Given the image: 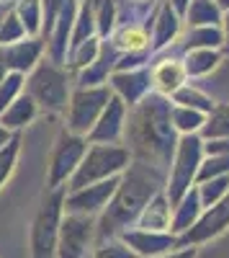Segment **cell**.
Returning <instances> with one entry per match:
<instances>
[{"label": "cell", "mask_w": 229, "mask_h": 258, "mask_svg": "<svg viewBox=\"0 0 229 258\" xmlns=\"http://www.w3.org/2000/svg\"><path fill=\"white\" fill-rule=\"evenodd\" d=\"M26 93L34 98L39 109L49 114H65L70 103V70L62 68L59 62L52 59H39L34 70L29 73Z\"/></svg>", "instance_id": "cell-3"}, {"label": "cell", "mask_w": 229, "mask_h": 258, "mask_svg": "<svg viewBox=\"0 0 229 258\" xmlns=\"http://www.w3.org/2000/svg\"><path fill=\"white\" fill-rule=\"evenodd\" d=\"M95 29L100 36H108L116 29V0H100L95 8Z\"/></svg>", "instance_id": "cell-36"}, {"label": "cell", "mask_w": 229, "mask_h": 258, "mask_svg": "<svg viewBox=\"0 0 229 258\" xmlns=\"http://www.w3.org/2000/svg\"><path fill=\"white\" fill-rule=\"evenodd\" d=\"M111 34H113L111 44L119 52H127V54L150 52V29L147 26H142V24H121Z\"/></svg>", "instance_id": "cell-21"}, {"label": "cell", "mask_w": 229, "mask_h": 258, "mask_svg": "<svg viewBox=\"0 0 229 258\" xmlns=\"http://www.w3.org/2000/svg\"><path fill=\"white\" fill-rule=\"evenodd\" d=\"M203 153L206 155H229V137L224 140H209L203 145Z\"/></svg>", "instance_id": "cell-38"}, {"label": "cell", "mask_w": 229, "mask_h": 258, "mask_svg": "<svg viewBox=\"0 0 229 258\" xmlns=\"http://www.w3.org/2000/svg\"><path fill=\"white\" fill-rule=\"evenodd\" d=\"M26 39V29L21 24V18L16 16V11L11 8L3 18V24H0V47H8L13 41H21Z\"/></svg>", "instance_id": "cell-35"}, {"label": "cell", "mask_w": 229, "mask_h": 258, "mask_svg": "<svg viewBox=\"0 0 229 258\" xmlns=\"http://www.w3.org/2000/svg\"><path fill=\"white\" fill-rule=\"evenodd\" d=\"M18 155H21V135L16 132L3 147H0V191L8 183V178L13 176L16 170V163H18Z\"/></svg>", "instance_id": "cell-30"}, {"label": "cell", "mask_w": 229, "mask_h": 258, "mask_svg": "<svg viewBox=\"0 0 229 258\" xmlns=\"http://www.w3.org/2000/svg\"><path fill=\"white\" fill-rule=\"evenodd\" d=\"M157 258H198V248L196 245H185V248H175V250H168Z\"/></svg>", "instance_id": "cell-39"}, {"label": "cell", "mask_w": 229, "mask_h": 258, "mask_svg": "<svg viewBox=\"0 0 229 258\" xmlns=\"http://www.w3.org/2000/svg\"><path fill=\"white\" fill-rule=\"evenodd\" d=\"M201 135L206 140H224V137H229V103H216L214 109L206 114Z\"/></svg>", "instance_id": "cell-27"}, {"label": "cell", "mask_w": 229, "mask_h": 258, "mask_svg": "<svg viewBox=\"0 0 229 258\" xmlns=\"http://www.w3.org/2000/svg\"><path fill=\"white\" fill-rule=\"evenodd\" d=\"M36 114H39V106L34 103V98L29 96V93H21L8 109L0 114V124H3L8 132H18V129H24L26 124H31L34 119H36Z\"/></svg>", "instance_id": "cell-22"}, {"label": "cell", "mask_w": 229, "mask_h": 258, "mask_svg": "<svg viewBox=\"0 0 229 258\" xmlns=\"http://www.w3.org/2000/svg\"><path fill=\"white\" fill-rule=\"evenodd\" d=\"M226 230H229V191L216 204L206 207L201 212V217L196 220L193 227H188L183 235H178V248H185V245L198 248L201 243H209V240L219 238Z\"/></svg>", "instance_id": "cell-10"}, {"label": "cell", "mask_w": 229, "mask_h": 258, "mask_svg": "<svg viewBox=\"0 0 229 258\" xmlns=\"http://www.w3.org/2000/svg\"><path fill=\"white\" fill-rule=\"evenodd\" d=\"M201 160H203L201 137L198 135H180V140L175 145L173 163H170L168 181H165V197H168L170 207H175L185 197V191L193 186Z\"/></svg>", "instance_id": "cell-6"}, {"label": "cell", "mask_w": 229, "mask_h": 258, "mask_svg": "<svg viewBox=\"0 0 229 258\" xmlns=\"http://www.w3.org/2000/svg\"><path fill=\"white\" fill-rule=\"evenodd\" d=\"M11 137H13V135H11V132H8V129H6V126H3V124H0V147H3V145H6V142H8V140H11Z\"/></svg>", "instance_id": "cell-42"}, {"label": "cell", "mask_w": 229, "mask_h": 258, "mask_svg": "<svg viewBox=\"0 0 229 258\" xmlns=\"http://www.w3.org/2000/svg\"><path fill=\"white\" fill-rule=\"evenodd\" d=\"M6 73H8V70H6V62H3V49H0V80L6 78Z\"/></svg>", "instance_id": "cell-45"}, {"label": "cell", "mask_w": 229, "mask_h": 258, "mask_svg": "<svg viewBox=\"0 0 229 258\" xmlns=\"http://www.w3.org/2000/svg\"><path fill=\"white\" fill-rule=\"evenodd\" d=\"M170 121L175 126V132H180V135H196V132H201V126L206 121V114L203 111H196V109H188V106L173 103Z\"/></svg>", "instance_id": "cell-26"}, {"label": "cell", "mask_w": 229, "mask_h": 258, "mask_svg": "<svg viewBox=\"0 0 229 258\" xmlns=\"http://www.w3.org/2000/svg\"><path fill=\"white\" fill-rule=\"evenodd\" d=\"M224 173H229V155H209L206 160H201L193 186L209 181V178H216V176H224Z\"/></svg>", "instance_id": "cell-34"}, {"label": "cell", "mask_w": 229, "mask_h": 258, "mask_svg": "<svg viewBox=\"0 0 229 258\" xmlns=\"http://www.w3.org/2000/svg\"><path fill=\"white\" fill-rule=\"evenodd\" d=\"M121 176H111V178H103L95 181L90 186H82L75 191L65 194V212H77V214H90V217H98L103 212V207L108 204V199L113 197V191L119 186Z\"/></svg>", "instance_id": "cell-11"}, {"label": "cell", "mask_w": 229, "mask_h": 258, "mask_svg": "<svg viewBox=\"0 0 229 258\" xmlns=\"http://www.w3.org/2000/svg\"><path fill=\"white\" fill-rule=\"evenodd\" d=\"M88 150V140L82 135H72L70 129H59V135L52 145L49 155V173H47V188H59L67 186L70 176L77 170L82 155Z\"/></svg>", "instance_id": "cell-7"}, {"label": "cell", "mask_w": 229, "mask_h": 258, "mask_svg": "<svg viewBox=\"0 0 229 258\" xmlns=\"http://www.w3.org/2000/svg\"><path fill=\"white\" fill-rule=\"evenodd\" d=\"M93 243H95V217L77 212L62 214L54 258H88Z\"/></svg>", "instance_id": "cell-9"}, {"label": "cell", "mask_w": 229, "mask_h": 258, "mask_svg": "<svg viewBox=\"0 0 229 258\" xmlns=\"http://www.w3.org/2000/svg\"><path fill=\"white\" fill-rule=\"evenodd\" d=\"M173 103L168 96L147 93L142 96L129 111V119L124 121V140L127 150L132 153V160H142L147 165H155L160 170H168L175 155V126L170 121Z\"/></svg>", "instance_id": "cell-1"}, {"label": "cell", "mask_w": 229, "mask_h": 258, "mask_svg": "<svg viewBox=\"0 0 229 258\" xmlns=\"http://www.w3.org/2000/svg\"><path fill=\"white\" fill-rule=\"evenodd\" d=\"M150 78H152V88L155 93L160 96H173L180 85L185 83V68H183V62L178 57H165L160 59L155 68L150 70Z\"/></svg>", "instance_id": "cell-18"}, {"label": "cell", "mask_w": 229, "mask_h": 258, "mask_svg": "<svg viewBox=\"0 0 229 258\" xmlns=\"http://www.w3.org/2000/svg\"><path fill=\"white\" fill-rule=\"evenodd\" d=\"M98 49H100V39L98 36H90V39H85V41H80L77 47H72L70 49V70H82V68H88V64L98 57Z\"/></svg>", "instance_id": "cell-31"}, {"label": "cell", "mask_w": 229, "mask_h": 258, "mask_svg": "<svg viewBox=\"0 0 229 258\" xmlns=\"http://www.w3.org/2000/svg\"><path fill=\"white\" fill-rule=\"evenodd\" d=\"M188 26H219L221 24V8L216 0H191L185 11Z\"/></svg>", "instance_id": "cell-23"}, {"label": "cell", "mask_w": 229, "mask_h": 258, "mask_svg": "<svg viewBox=\"0 0 229 258\" xmlns=\"http://www.w3.org/2000/svg\"><path fill=\"white\" fill-rule=\"evenodd\" d=\"M196 188H198L201 204H203V209H206V207L216 204L224 194L229 191V173L216 176V178H209V181H203V183H196Z\"/></svg>", "instance_id": "cell-32"}, {"label": "cell", "mask_w": 229, "mask_h": 258, "mask_svg": "<svg viewBox=\"0 0 229 258\" xmlns=\"http://www.w3.org/2000/svg\"><path fill=\"white\" fill-rule=\"evenodd\" d=\"M219 62H221V57L216 49H188V54L183 59V68H185L188 78H203L211 70H216Z\"/></svg>", "instance_id": "cell-24"}, {"label": "cell", "mask_w": 229, "mask_h": 258, "mask_svg": "<svg viewBox=\"0 0 229 258\" xmlns=\"http://www.w3.org/2000/svg\"><path fill=\"white\" fill-rule=\"evenodd\" d=\"M150 85H152V78H150V68H142V70H121V73H113L111 75V88L116 91V96L127 103V106H134L142 96L150 93Z\"/></svg>", "instance_id": "cell-15"}, {"label": "cell", "mask_w": 229, "mask_h": 258, "mask_svg": "<svg viewBox=\"0 0 229 258\" xmlns=\"http://www.w3.org/2000/svg\"><path fill=\"white\" fill-rule=\"evenodd\" d=\"M132 163V153L121 145H93L85 150L77 170L67 181V191L90 186L95 181L111 178V176H121L127 165Z\"/></svg>", "instance_id": "cell-5"}, {"label": "cell", "mask_w": 229, "mask_h": 258, "mask_svg": "<svg viewBox=\"0 0 229 258\" xmlns=\"http://www.w3.org/2000/svg\"><path fill=\"white\" fill-rule=\"evenodd\" d=\"M224 24V44H229V11H226V18H221Z\"/></svg>", "instance_id": "cell-43"}, {"label": "cell", "mask_w": 229, "mask_h": 258, "mask_svg": "<svg viewBox=\"0 0 229 258\" xmlns=\"http://www.w3.org/2000/svg\"><path fill=\"white\" fill-rule=\"evenodd\" d=\"M168 3L173 6V11L178 16H185V11H188V0H168Z\"/></svg>", "instance_id": "cell-40"}, {"label": "cell", "mask_w": 229, "mask_h": 258, "mask_svg": "<svg viewBox=\"0 0 229 258\" xmlns=\"http://www.w3.org/2000/svg\"><path fill=\"white\" fill-rule=\"evenodd\" d=\"M90 258H137V255L116 238V240H106V243L95 245V250H93Z\"/></svg>", "instance_id": "cell-37"}, {"label": "cell", "mask_w": 229, "mask_h": 258, "mask_svg": "<svg viewBox=\"0 0 229 258\" xmlns=\"http://www.w3.org/2000/svg\"><path fill=\"white\" fill-rule=\"evenodd\" d=\"M124 121H127V103L113 93L108 98V103L103 106V111L95 119L93 129L85 135V140L90 145H119V140L124 135Z\"/></svg>", "instance_id": "cell-13"}, {"label": "cell", "mask_w": 229, "mask_h": 258, "mask_svg": "<svg viewBox=\"0 0 229 258\" xmlns=\"http://www.w3.org/2000/svg\"><path fill=\"white\" fill-rule=\"evenodd\" d=\"M119 49L113 44H100L98 49V57L88 64V68H82L77 73V85L80 88H93V85H106L108 83V73H113L116 62H119Z\"/></svg>", "instance_id": "cell-16"}, {"label": "cell", "mask_w": 229, "mask_h": 258, "mask_svg": "<svg viewBox=\"0 0 229 258\" xmlns=\"http://www.w3.org/2000/svg\"><path fill=\"white\" fill-rule=\"evenodd\" d=\"M173 103L178 106H188V109H196V111H203V114H209L214 109V98H209L203 91L198 88H191V85H180V88L173 93Z\"/></svg>", "instance_id": "cell-29"}, {"label": "cell", "mask_w": 229, "mask_h": 258, "mask_svg": "<svg viewBox=\"0 0 229 258\" xmlns=\"http://www.w3.org/2000/svg\"><path fill=\"white\" fill-rule=\"evenodd\" d=\"M24 93V75L21 73H6V78L0 80V114Z\"/></svg>", "instance_id": "cell-33"}, {"label": "cell", "mask_w": 229, "mask_h": 258, "mask_svg": "<svg viewBox=\"0 0 229 258\" xmlns=\"http://www.w3.org/2000/svg\"><path fill=\"white\" fill-rule=\"evenodd\" d=\"M219 8L221 11H229V0H219Z\"/></svg>", "instance_id": "cell-46"}, {"label": "cell", "mask_w": 229, "mask_h": 258, "mask_svg": "<svg viewBox=\"0 0 229 258\" xmlns=\"http://www.w3.org/2000/svg\"><path fill=\"white\" fill-rule=\"evenodd\" d=\"M3 49V62H6V70L8 73H31L34 64L41 59L47 44L41 36H26L21 41H13L8 47H0Z\"/></svg>", "instance_id": "cell-14"}, {"label": "cell", "mask_w": 229, "mask_h": 258, "mask_svg": "<svg viewBox=\"0 0 229 258\" xmlns=\"http://www.w3.org/2000/svg\"><path fill=\"white\" fill-rule=\"evenodd\" d=\"M13 11L21 18V24H24L26 36L41 34V0H16Z\"/></svg>", "instance_id": "cell-28"}, {"label": "cell", "mask_w": 229, "mask_h": 258, "mask_svg": "<svg viewBox=\"0 0 229 258\" xmlns=\"http://www.w3.org/2000/svg\"><path fill=\"white\" fill-rule=\"evenodd\" d=\"M132 3H134V13H137V11H142V8H147V6H152L155 0H132Z\"/></svg>", "instance_id": "cell-41"}, {"label": "cell", "mask_w": 229, "mask_h": 258, "mask_svg": "<svg viewBox=\"0 0 229 258\" xmlns=\"http://www.w3.org/2000/svg\"><path fill=\"white\" fill-rule=\"evenodd\" d=\"M178 31H180V16L173 11V6L168 3V0H162L157 13H155V21H152V36H150L152 47H150V54L165 49L168 44H173Z\"/></svg>", "instance_id": "cell-17"}, {"label": "cell", "mask_w": 229, "mask_h": 258, "mask_svg": "<svg viewBox=\"0 0 229 258\" xmlns=\"http://www.w3.org/2000/svg\"><path fill=\"white\" fill-rule=\"evenodd\" d=\"M113 96V91L108 85H93V88H75L70 93V103H67V129L72 135H82L85 137L95 119L100 116L103 106L108 103V98Z\"/></svg>", "instance_id": "cell-8"}, {"label": "cell", "mask_w": 229, "mask_h": 258, "mask_svg": "<svg viewBox=\"0 0 229 258\" xmlns=\"http://www.w3.org/2000/svg\"><path fill=\"white\" fill-rule=\"evenodd\" d=\"M170 214H173V207L165 197V188L157 191L155 197L147 202V207L142 209V214L137 217V225L139 230H157V232H170Z\"/></svg>", "instance_id": "cell-19"}, {"label": "cell", "mask_w": 229, "mask_h": 258, "mask_svg": "<svg viewBox=\"0 0 229 258\" xmlns=\"http://www.w3.org/2000/svg\"><path fill=\"white\" fill-rule=\"evenodd\" d=\"M224 44V31L219 26H191L183 49H219Z\"/></svg>", "instance_id": "cell-25"}, {"label": "cell", "mask_w": 229, "mask_h": 258, "mask_svg": "<svg viewBox=\"0 0 229 258\" xmlns=\"http://www.w3.org/2000/svg\"><path fill=\"white\" fill-rule=\"evenodd\" d=\"M65 194L67 186H59V188H47L44 197H41L29 232L31 258H54L59 222H62V214H65Z\"/></svg>", "instance_id": "cell-4"}, {"label": "cell", "mask_w": 229, "mask_h": 258, "mask_svg": "<svg viewBox=\"0 0 229 258\" xmlns=\"http://www.w3.org/2000/svg\"><path fill=\"white\" fill-rule=\"evenodd\" d=\"M13 8V3H0V24H3V18H6V13Z\"/></svg>", "instance_id": "cell-44"}, {"label": "cell", "mask_w": 229, "mask_h": 258, "mask_svg": "<svg viewBox=\"0 0 229 258\" xmlns=\"http://www.w3.org/2000/svg\"><path fill=\"white\" fill-rule=\"evenodd\" d=\"M88 258H90V255H88Z\"/></svg>", "instance_id": "cell-48"}, {"label": "cell", "mask_w": 229, "mask_h": 258, "mask_svg": "<svg viewBox=\"0 0 229 258\" xmlns=\"http://www.w3.org/2000/svg\"><path fill=\"white\" fill-rule=\"evenodd\" d=\"M119 240L127 245L137 258H157L168 250L178 248V235L173 232H157V230H139L129 227L119 235Z\"/></svg>", "instance_id": "cell-12"}, {"label": "cell", "mask_w": 229, "mask_h": 258, "mask_svg": "<svg viewBox=\"0 0 229 258\" xmlns=\"http://www.w3.org/2000/svg\"><path fill=\"white\" fill-rule=\"evenodd\" d=\"M0 3H13V0H0Z\"/></svg>", "instance_id": "cell-47"}, {"label": "cell", "mask_w": 229, "mask_h": 258, "mask_svg": "<svg viewBox=\"0 0 229 258\" xmlns=\"http://www.w3.org/2000/svg\"><path fill=\"white\" fill-rule=\"evenodd\" d=\"M203 212V204H201V197H198V188L191 186L185 191V197L173 207V214H170V232L173 235H183L188 227L196 225V220L201 217Z\"/></svg>", "instance_id": "cell-20"}, {"label": "cell", "mask_w": 229, "mask_h": 258, "mask_svg": "<svg viewBox=\"0 0 229 258\" xmlns=\"http://www.w3.org/2000/svg\"><path fill=\"white\" fill-rule=\"evenodd\" d=\"M165 170L147 165L142 160H132L127 170L121 173L119 186L113 191V197L108 204L103 207V212L95 217V243L100 245L106 240H116L124 230H129L137 225V217L142 209L147 207V202L155 197L157 191L165 188Z\"/></svg>", "instance_id": "cell-2"}]
</instances>
